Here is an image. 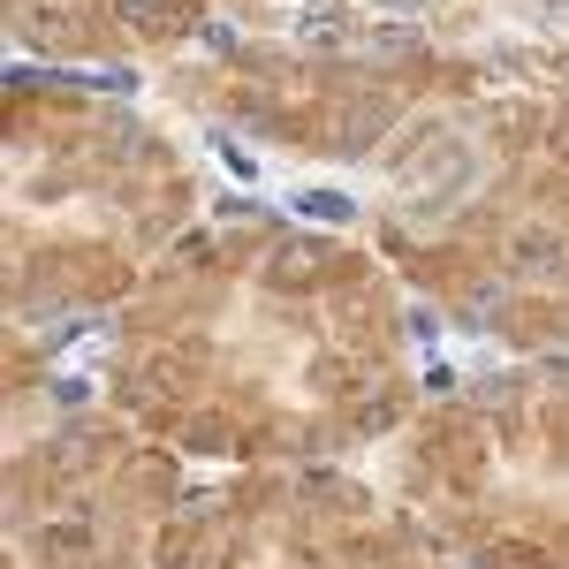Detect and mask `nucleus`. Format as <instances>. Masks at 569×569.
I'll return each instance as SVG.
<instances>
[{
  "label": "nucleus",
  "instance_id": "nucleus-1",
  "mask_svg": "<svg viewBox=\"0 0 569 569\" xmlns=\"http://www.w3.org/2000/svg\"><path fill=\"white\" fill-rule=\"evenodd\" d=\"M296 213H304V221H349L357 205H349L342 190H304V198H296Z\"/></svg>",
  "mask_w": 569,
  "mask_h": 569
},
{
  "label": "nucleus",
  "instance_id": "nucleus-2",
  "mask_svg": "<svg viewBox=\"0 0 569 569\" xmlns=\"http://www.w3.org/2000/svg\"><path fill=\"white\" fill-rule=\"evenodd\" d=\"M388 8H418V0H388Z\"/></svg>",
  "mask_w": 569,
  "mask_h": 569
}]
</instances>
